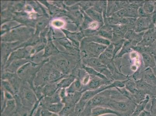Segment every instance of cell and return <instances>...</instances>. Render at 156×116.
Instances as JSON below:
<instances>
[{
	"label": "cell",
	"mask_w": 156,
	"mask_h": 116,
	"mask_svg": "<svg viewBox=\"0 0 156 116\" xmlns=\"http://www.w3.org/2000/svg\"><path fill=\"white\" fill-rule=\"evenodd\" d=\"M123 97L122 95L117 89H109L96 95L87 103L85 107L91 110L95 107H106L111 100H119Z\"/></svg>",
	"instance_id": "6da1fadb"
},
{
	"label": "cell",
	"mask_w": 156,
	"mask_h": 116,
	"mask_svg": "<svg viewBox=\"0 0 156 116\" xmlns=\"http://www.w3.org/2000/svg\"><path fill=\"white\" fill-rule=\"evenodd\" d=\"M137 104L127 99L112 100L105 107H108L119 113L122 116H130Z\"/></svg>",
	"instance_id": "7a4b0ae2"
},
{
	"label": "cell",
	"mask_w": 156,
	"mask_h": 116,
	"mask_svg": "<svg viewBox=\"0 0 156 116\" xmlns=\"http://www.w3.org/2000/svg\"><path fill=\"white\" fill-rule=\"evenodd\" d=\"M150 15L148 17L137 18L133 29L136 32L140 33L145 32L151 28H155V25L153 23Z\"/></svg>",
	"instance_id": "3957f363"
},
{
	"label": "cell",
	"mask_w": 156,
	"mask_h": 116,
	"mask_svg": "<svg viewBox=\"0 0 156 116\" xmlns=\"http://www.w3.org/2000/svg\"><path fill=\"white\" fill-rule=\"evenodd\" d=\"M88 84L84 86L82 90V93L89 90H94L100 88L103 86L108 85L113 82L112 80H106L100 77L92 76Z\"/></svg>",
	"instance_id": "277c9868"
},
{
	"label": "cell",
	"mask_w": 156,
	"mask_h": 116,
	"mask_svg": "<svg viewBox=\"0 0 156 116\" xmlns=\"http://www.w3.org/2000/svg\"><path fill=\"white\" fill-rule=\"evenodd\" d=\"M20 99L23 105L29 108L33 107L39 100L36 94L32 90L28 89L23 90Z\"/></svg>",
	"instance_id": "5b68a950"
},
{
	"label": "cell",
	"mask_w": 156,
	"mask_h": 116,
	"mask_svg": "<svg viewBox=\"0 0 156 116\" xmlns=\"http://www.w3.org/2000/svg\"><path fill=\"white\" fill-rule=\"evenodd\" d=\"M156 40V29L155 28H151L144 32L142 40L137 46L148 47Z\"/></svg>",
	"instance_id": "8992f818"
},
{
	"label": "cell",
	"mask_w": 156,
	"mask_h": 116,
	"mask_svg": "<svg viewBox=\"0 0 156 116\" xmlns=\"http://www.w3.org/2000/svg\"><path fill=\"white\" fill-rule=\"evenodd\" d=\"M137 89L144 91L150 98L156 97V86L152 85L146 83L142 79L135 80Z\"/></svg>",
	"instance_id": "52a82bcc"
},
{
	"label": "cell",
	"mask_w": 156,
	"mask_h": 116,
	"mask_svg": "<svg viewBox=\"0 0 156 116\" xmlns=\"http://www.w3.org/2000/svg\"><path fill=\"white\" fill-rule=\"evenodd\" d=\"M144 32L137 33L134 29H129L124 35V39L131 41L133 46H137L143 39Z\"/></svg>",
	"instance_id": "ba28073f"
},
{
	"label": "cell",
	"mask_w": 156,
	"mask_h": 116,
	"mask_svg": "<svg viewBox=\"0 0 156 116\" xmlns=\"http://www.w3.org/2000/svg\"><path fill=\"white\" fill-rule=\"evenodd\" d=\"M107 114H113L117 116H122L119 113L108 107H97L92 109L90 116H101Z\"/></svg>",
	"instance_id": "9c48e42d"
},
{
	"label": "cell",
	"mask_w": 156,
	"mask_h": 116,
	"mask_svg": "<svg viewBox=\"0 0 156 116\" xmlns=\"http://www.w3.org/2000/svg\"><path fill=\"white\" fill-rule=\"evenodd\" d=\"M98 35L101 37L111 41L113 35L112 28L110 25H104L98 31Z\"/></svg>",
	"instance_id": "30bf717a"
},
{
	"label": "cell",
	"mask_w": 156,
	"mask_h": 116,
	"mask_svg": "<svg viewBox=\"0 0 156 116\" xmlns=\"http://www.w3.org/2000/svg\"><path fill=\"white\" fill-rule=\"evenodd\" d=\"M141 78L149 84L156 86V77L151 68H147L143 71Z\"/></svg>",
	"instance_id": "8fae6325"
},
{
	"label": "cell",
	"mask_w": 156,
	"mask_h": 116,
	"mask_svg": "<svg viewBox=\"0 0 156 116\" xmlns=\"http://www.w3.org/2000/svg\"><path fill=\"white\" fill-rule=\"evenodd\" d=\"M144 66L146 68H153L155 67L156 63L155 58L151 53L146 52L142 53Z\"/></svg>",
	"instance_id": "7c38bea8"
},
{
	"label": "cell",
	"mask_w": 156,
	"mask_h": 116,
	"mask_svg": "<svg viewBox=\"0 0 156 116\" xmlns=\"http://www.w3.org/2000/svg\"><path fill=\"white\" fill-rule=\"evenodd\" d=\"M90 50L95 58L99 57L104 52L107 46L92 42L90 44Z\"/></svg>",
	"instance_id": "4fadbf2b"
},
{
	"label": "cell",
	"mask_w": 156,
	"mask_h": 116,
	"mask_svg": "<svg viewBox=\"0 0 156 116\" xmlns=\"http://www.w3.org/2000/svg\"><path fill=\"white\" fill-rule=\"evenodd\" d=\"M87 13L94 22L99 23H104V18L102 14L96 10L94 8H91L88 10Z\"/></svg>",
	"instance_id": "5bb4252c"
},
{
	"label": "cell",
	"mask_w": 156,
	"mask_h": 116,
	"mask_svg": "<svg viewBox=\"0 0 156 116\" xmlns=\"http://www.w3.org/2000/svg\"><path fill=\"white\" fill-rule=\"evenodd\" d=\"M111 26L113 33L124 39L125 35L129 30L127 25H117Z\"/></svg>",
	"instance_id": "9a60e30c"
},
{
	"label": "cell",
	"mask_w": 156,
	"mask_h": 116,
	"mask_svg": "<svg viewBox=\"0 0 156 116\" xmlns=\"http://www.w3.org/2000/svg\"><path fill=\"white\" fill-rule=\"evenodd\" d=\"M150 96H148L145 100L140 103V104H137L134 111L130 116H138L142 111L145 110L146 106L150 101Z\"/></svg>",
	"instance_id": "2e32d148"
},
{
	"label": "cell",
	"mask_w": 156,
	"mask_h": 116,
	"mask_svg": "<svg viewBox=\"0 0 156 116\" xmlns=\"http://www.w3.org/2000/svg\"><path fill=\"white\" fill-rule=\"evenodd\" d=\"M133 45L131 41L126 40L120 52L116 55L115 58L121 57L125 53H128L131 51Z\"/></svg>",
	"instance_id": "e0dca14e"
},
{
	"label": "cell",
	"mask_w": 156,
	"mask_h": 116,
	"mask_svg": "<svg viewBox=\"0 0 156 116\" xmlns=\"http://www.w3.org/2000/svg\"><path fill=\"white\" fill-rule=\"evenodd\" d=\"M125 87L133 95L138 90L135 80H133L132 77L131 79V77H130V78L128 79L126 82Z\"/></svg>",
	"instance_id": "ac0fdd59"
},
{
	"label": "cell",
	"mask_w": 156,
	"mask_h": 116,
	"mask_svg": "<svg viewBox=\"0 0 156 116\" xmlns=\"http://www.w3.org/2000/svg\"><path fill=\"white\" fill-rule=\"evenodd\" d=\"M65 104L62 102H60L52 103L49 104L47 107V109L52 113L59 114L65 107Z\"/></svg>",
	"instance_id": "d6986e66"
},
{
	"label": "cell",
	"mask_w": 156,
	"mask_h": 116,
	"mask_svg": "<svg viewBox=\"0 0 156 116\" xmlns=\"http://www.w3.org/2000/svg\"><path fill=\"white\" fill-rule=\"evenodd\" d=\"M133 95L134 96V102L137 104L144 101L148 96L143 90H137Z\"/></svg>",
	"instance_id": "ffe728a7"
},
{
	"label": "cell",
	"mask_w": 156,
	"mask_h": 116,
	"mask_svg": "<svg viewBox=\"0 0 156 116\" xmlns=\"http://www.w3.org/2000/svg\"><path fill=\"white\" fill-rule=\"evenodd\" d=\"M90 42L93 43L105 45L108 46L110 45L111 42L110 40L101 37L99 35H94L92 36L89 39Z\"/></svg>",
	"instance_id": "44dd1931"
},
{
	"label": "cell",
	"mask_w": 156,
	"mask_h": 116,
	"mask_svg": "<svg viewBox=\"0 0 156 116\" xmlns=\"http://www.w3.org/2000/svg\"><path fill=\"white\" fill-rule=\"evenodd\" d=\"M83 90L82 84L80 82L79 80H76L72 86H71L69 88L66 89L68 93L72 94L76 92H82Z\"/></svg>",
	"instance_id": "7402d4cb"
},
{
	"label": "cell",
	"mask_w": 156,
	"mask_h": 116,
	"mask_svg": "<svg viewBox=\"0 0 156 116\" xmlns=\"http://www.w3.org/2000/svg\"><path fill=\"white\" fill-rule=\"evenodd\" d=\"M85 70L87 71V73H89V75L91 76H95L100 78L103 79V80H110V79L108 78L104 75L102 74L100 72H98L95 70V69L93 68L92 67H86L85 68Z\"/></svg>",
	"instance_id": "603a6c76"
},
{
	"label": "cell",
	"mask_w": 156,
	"mask_h": 116,
	"mask_svg": "<svg viewBox=\"0 0 156 116\" xmlns=\"http://www.w3.org/2000/svg\"><path fill=\"white\" fill-rule=\"evenodd\" d=\"M76 106L66 104L65 105L63 109L59 114L60 116H70L74 112H75Z\"/></svg>",
	"instance_id": "cb8c5ba5"
},
{
	"label": "cell",
	"mask_w": 156,
	"mask_h": 116,
	"mask_svg": "<svg viewBox=\"0 0 156 116\" xmlns=\"http://www.w3.org/2000/svg\"><path fill=\"white\" fill-rule=\"evenodd\" d=\"M154 1L144 2L143 8L145 12L148 15L152 14L154 11Z\"/></svg>",
	"instance_id": "d4e9b609"
},
{
	"label": "cell",
	"mask_w": 156,
	"mask_h": 116,
	"mask_svg": "<svg viewBox=\"0 0 156 116\" xmlns=\"http://www.w3.org/2000/svg\"><path fill=\"white\" fill-rule=\"evenodd\" d=\"M114 45L112 43L107 46L103 52L106 57L110 59H113L114 58Z\"/></svg>",
	"instance_id": "484cf974"
},
{
	"label": "cell",
	"mask_w": 156,
	"mask_h": 116,
	"mask_svg": "<svg viewBox=\"0 0 156 116\" xmlns=\"http://www.w3.org/2000/svg\"><path fill=\"white\" fill-rule=\"evenodd\" d=\"M115 89H117L126 98L134 102V97L133 94L130 93L128 90H126L125 87H122V88H118V87H116Z\"/></svg>",
	"instance_id": "4316f807"
},
{
	"label": "cell",
	"mask_w": 156,
	"mask_h": 116,
	"mask_svg": "<svg viewBox=\"0 0 156 116\" xmlns=\"http://www.w3.org/2000/svg\"><path fill=\"white\" fill-rule=\"evenodd\" d=\"M125 40L126 39H120L118 41H116V42H114V43H112L113 44V45H114V58H113V59H114L115 56L117 55V54L119 51L122 49Z\"/></svg>",
	"instance_id": "83f0119b"
},
{
	"label": "cell",
	"mask_w": 156,
	"mask_h": 116,
	"mask_svg": "<svg viewBox=\"0 0 156 116\" xmlns=\"http://www.w3.org/2000/svg\"><path fill=\"white\" fill-rule=\"evenodd\" d=\"M89 64L90 66L93 67V68L95 69L105 66L102 64L99 59L95 57L92 58L89 60Z\"/></svg>",
	"instance_id": "f1b7e54d"
},
{
	"label": "cell",
	"mask_w": 156,
	"mask_h": 116,
	"mask_svg": "<svg viewBox=\"0 0 156 116\" xmlns=\"http://www.w3.org/2000/svg\"><path fill=\"white\" fill-rule=\"evenodd\" d=\"M150 112L151 116H156V97L152 98Z\"/></svg>",
	"instance_id": "f546056e"
},
{
	"label": "cell",
	"mask_w": 156,
	"mask_h": 116,
	"mask_svg": "<svg viewBox=\"0 0 156 116\" xmlns=\"http://www.w3.org/2000/svg\"><path fill=\"white\" fill-rule=\"evenodd\" d=\"M52 25L54 27L60 28L64 26L65 22L59 19H55L52 21Z\"/></svg>",
	"instance_id": "4dcf8cb0"
},
{
	"label": "cell",
	"mask_w": 156,
	"mask_h": 116,
	"mask_svg": "<svg viewBox=\"0 0 156 116\" xmlns=\"http://www.w3.org/2000/svg\"><path fill=\"white\" fill-rule=\"evenodd\" d=\"M72 81H73V80H72V79H66V80H63L61 82L58 86L60 88L65 89L66 87L69 86Z\"/></svg>",
	"instance_id": "1f68e13d"
},
{
	"label": "cell",
	"mask_w": 156,
	"mask_h": 116,
	"mask_svg": "<svg viewBox=\"0 0 156 116\" xmlns=\"http://www.w3.org/2000/svg\"><path fill=\"white\" fill-rule=\"evenodd\" d=\"M30 111H28L25 109H22L20 110L17 114L18 116H30Z\"/></svg>",
	"instance_id": "d6a6232c"
},
{
	"label": "cell",
	"mask_w": 156,
	"mask_h": 116,
	"mask_svg": "<svg viewBox=\"0 0 156 116\" xmlns=\"http://www.w3.org/2000/svg\"><path fill=\"white\" fill-rule=\"evenodd\" d=\"M4 92V96H5V98L6 101L8 100H13L14 98V96L11 93L8 92L7 91Z\"/></svg>",
	"instance_id": "836d02e7"
},
{
	"label": "cell",
	"mask_w": 156,
	"mask_h": 116,
	"mask_svg": "<svg viewBox=\"0 0 156 116\" xmlns=\"http://www.w3.org/2000/svg\"><path fill=\"white\" fill-rule=\"evenodd\" d=\"M52 113L46 109H41V116H51Z\"/></svg>",
	"instance_id": "e575fe53"
},
{
	"label": "cell",
	"mask_w": 156,
	"mask_h": 116,
	"mask_svg": "<svg viewBox=\"0 0 156 116\" xmlns=\"http://www.w3.org/2000/svg\"><path fill=\"white\" fill-rule=\"evenodd\" d=\"M138 116H151V115L150 111L144 110L141 112Z\"/></svg>",
	"instance_id": "d590c367"
},
{
	"label": "cell",
	"mask_w": 156,
	"mask_h": 116,
	"mask_svg": "<svg viewBox=\"0 0 156 116\" xmlns=\"http://www.w3.org/2000/svg\"><path fill=\"white\" fill-rule=\"evenodd\" d=\"M41 109L40 108V107H38L36 111L32 116H41Z\"/></svg>",
	"instance_id": "8d00e7d4"
},
{
	"label": "cell",
	"mask_w": 156,
	"mask_h": 116,
	"mask_svg": "<svg viewBox=\"0 0 156 116\" xmlns=\"http://www.w3.org/2000/svg\"><path fill=\"white\" fill-rule=\"evenodd\" d=\"M151 69L152 70L153 73H154V75L155 76V77H156V64L155 67L153 68H152Z\"/></svg>",
	"instance_id": "74e56055"
},
{
	"label": "cell",
	"mask_w": 156,
	"mask_h": 116,
	"mask_svg": "<svg viewBox=\"0 0 156 116\" xmlns=\"http://www.w3.org/2000/svg\"><path fill=\"white\" fill-rule=\"evenodd\" d=\"M154 12H153V14H154V15H156V1H154Z\"/></svg>",
	"instance_id": "f35d334b"
},
{
	"label": "cell",
	"mask_w": 156,
	"mask_h": 116,
	"mask_svg": "<svg viewBox=\"0 0 156 116\" xmlns=\"http://www.w3.org/2000/svg\"><path fill=\"white\" fill-rule=\"evenodd\" d=\"M51 116H60L59 114H55V113H52Z\"/></svg>",
	"instance_id": "ab89813d"
},
{
	"label": "cell",
	"mask_w": 156,
	"mask_h": 116,
	"mask_svg": "<svg viewBox=\"0 0 156 116\" xmlns=\"http://www.w3.org/2000/svg\"><path fill=\"white\" fill-rule=\"evenodd\" d=\"M73 116H79L78 114H76V113H75L74 114Z\"/></svg>",
	"instance_id": "60d3db41"
},
{
	"label": "cell",
	"mask_w": 156,
	"mask_h": 116,
	"mask_svg": "<svg viewBox=\"0 0 156 116\" xmlns=\"http://www.w3.org/2000/svg\"><path fill=\"white\" fill-rule=\"evenodd\" d=\"M155 29H156V25H155Z\"/></svg>",
	"instance_id": "b9f144b4"
},
{
	"label": "cell",
	"mask_w": 156,
	"mask_h": 116,
	"mask_svg": "<svg viewBox=\"0 0 156 116\" xmlns=\"http://www.w3.org/2000/svg\"></svg>",
	"instance_id": "7bdbcfd3"
}]
</instances>
